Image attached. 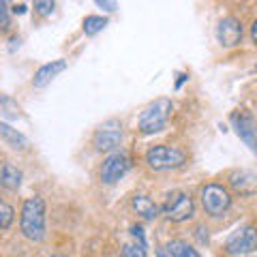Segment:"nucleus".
Masks as SVG:
<instances>
[{"instance_id":"30","label":"nucleus","mask_w":257,"mask_h":257,"mask_svg":"<svg viewBox=\"0 0 257 257\" xmlns=\"http://www.w3.org/2000/svg\"><path fill=\"white\" fill-rule=\"evenodd\" d=\"M255 71H257V64H255Z\"/></svg>"},{"instance_id":"8","label":"nucleus","mask_w":257,"mask_h":257,"mask_svg":"<svg viewBox=\"0 0 257 257\" xmlns=\"http://www.w3.org/2000/svg\"><path fill=\"white\" fill-rule=\"evenodd\" d=\"M133 161L126 152H114L111 157H107L103 161V167H101V180L105 184H116L120 178H124L126 172L131 170Z\"/></svg>"},{"instance_id":"13","label":"nucleus","mask_w":257,"mask_h":257,"mask_svg":"<svg viewBox=\"0 0 257 257\" xmlns=\"http://www.w3.org/2000/svg\"><path fill=\"white\" fill-rule=\"evenodd\" d=\"M22 170L13 163H0V187L7 191H18L22 187Z\"/></svg>"},{"instance_id":"29","label":"nucleus","mask_w":257,"mask_h":257,"mask_svg":"<svg viewBox=\"0 0 257 257\" xmlns=\"http://www.w3.org/2000/svg\"><path fill=\"white\" fill-rule=\"evenodd\" d=\"M52 257H67V255H62V253H56V255H52Z\"/></svg>"},{"instance_id":"9","label":"nucleus","mask_w":257,"mask_h":257,"mask_svg":"<svg viewBox=\"0 0 257 257\" xmlns=\"http://www.w3.org/2000/svg\"><path fill=\"white\" fill-rule=\"evenodd\" d=\"M231 122H234L238 138L242 140L253 152H257V124H255L253 116L244 109H238L231 114Z\"/></svg>"},{"instance_id":"15","label":"nucleus","mask_w":257,"mask_h":257,"mask_svg":"<svg viewBox=\"0 0 257 257\" xmlns=\"http://www.w3.org/2000/svg\"><path fill=\"white\" fill-rule=\"evenodd\" d=\"M131 204H133V210L138 212V214H142L144 219H150L152 221V219H157V216H159L161 208L155 202H152L148 195H135Z\"/></svg>"},{"instance_id":"11","label":"nucleus","mask_w":257,"mask_h":257,"mask_svg":"<svg viewBox=\"0 0 257 257\" xmlns=\"http://www.w3.org/2000/svg\"><path fill=\"white\" fill-rule=\"evenodd\" d=\"M229 187L240 197H251L257 193V174L246 172V170H236L229 174Z\"/></svg>"},{"instance_id":"10","label":"nucleus","mask_w":257,"mask_h":257,"mask_svg":"<svg viewBox=\"0 0 257 257\" xmlns=\"http://www.w3.org/2000/svg\"><path fill=\"white\" fill-rule=\"evenodd\" d=\"M216 39L223 47H236L242 41V24L236 18H225L216 26Z\"/></svg>"},{"instance_id":"20","label":"nucleus","mask_w":257,"mask_h":257,"mask_svg":"<svg viewBox=\"0 0 257 257\" xmlns=\"http://www.w3.org/2000/svg\"><path fill=\"white\" fill-rule=\"evenodd\" d=\"M35 3V9L39 15H43V18H47V15L54 13V7H56V0H32Z\"/></svg>"},{"instance_id":"19","label":"nucleus","mask_w":257,"mask_h":257,"mask_svg":"<svg viewBox=\"0 0 257 257\" xmlns=\"http://www.w3.org/2000/svg\"><path fill=\"white\" fill-rule=\"evenodd\" d=\"M11 26V11L9 0H0V32H7Z\"/></svg>"},{"instance_id":"12","label":"nucleus","mask_w":257,"mask_h":257,"mask_svg":"<svg viewBox=\"0 0 257 257\" xmlns=\"http://www.w3.org/2000/svg\"><path fill=\"white\" fill-rule=\"evenodd\" d=\"M64 69H67V62H64V60H52V62H47V64H43V67L35 73V77H32V84H35L37 88H45L56 75H60Z\"/></svg>"},{"instance_id":"14","label":"nucleus","mask_w":257,"mask_h":257,"mask_svg":"<svg viewBox=\"0 0 257 257\" xmlns=\"http://www.w3.org/2000/svg\"><path fill=\"white\" fill-rule=\"evenodd\" d=\"M0 140H3L7 146H11L15 150H26L28 148V138L24 133H20L18 128H13L11 124L0 122Z\"/></svg>"},{"instance_id":"4","label":"nucleus","mask_w":257,"mask_h":257,"mask_svg":"<svg viewBox=\"0 0 257 257\" xmlns=\"http://www.w3.org/2000/svg\"><path fill=\"white\" fill-rule=\"evenodd\" d=\"M163 214L167 216L170 221L174 223H182V221H189L193 214H195V204L193 199L182 191H174L167 195L165 204H163Z\"/></svg>"},{"instance_id":"23","label":"nucleus","mask_w":257,"mask_h":257,"mask_svg":"<svg viewBox=\"0 0 257 257\" xmlns=\"http://www.w3.org/2000/svg\"><path fill=\"white\" fill-rule=\"evenodd\" d=\"M131 236H133L135 240H138L140 246L146 248V236H144V229L140 227V225H133V227H131Z\"/></svg>"},{"instance_id":"6","label":"nucleus","mask_w":257,"mask_h":257,"mask_svg":"<svg viewBox=\"0 0 257 257\" xmlns=\"http://www.w3.org/2000/svg\"><path fill=\"white\" fill-rule=\"evenodd\" d=\"M225 251L229 255H248L257 251V227L255 225H244L238 231H234L227 242H225Z\"/></svg>"},{"instance_id":"16","label":"nucleus","mask_w":257,"mask_h":257,"mask_svg":"<svg viewBox=\"0 0 257 257\" xmlns=\"http://www.w3.org/2000/svg\"><path fill=\"white\" fill-rule=\"evenodd\" d=\"M165 248H167V255L170 257H202L189 242H184V240H170Z\"/></svg>"},{"instance_id":"3","label":"nucleus","mask_w":257,"mask_h":257,"mask_svg":"<svg viewBox=\"0 0 257 257\" xmlns=\"http://www.w3.org/2000/svg\"><path fill=\"white\" fill-rule=\"evenodd\" d=\"M146 163L157 172H170V170H178L187 163V155L180 148L174 146H152L146 152Z\"/></svg>"},{"instance_id":"28","label":"nucleus","mask_w":257,"mask_h":257,"mask_svg":"<svg viewBox=\"0 0 257 257\" xmlns=\"http://www.w3.org/2000/svg\"><path fill=\"white\" fill-rule=\"evenodd\" d=\"M159 257H167V255H165V251H163V248H161V251H159Z\"/></svg>"},{"instance_id":"27","label":"nucleus","mask_w":257,"mask_h":257,"mask_svg":"<svg viewBox=\"0 0 257 257\" xmlns=\"http://www.w3.org/2000/svg\"><path fill=\"white\" fill-rule=\"evenodd\" d=\"M24 11H26V7H24V5H20V7H15V9H13V13H24Z\"/></svg>"},{"instance_id":"21","label":"nucleus","mask_w":257,"mask_h":257,"mask_svg":"<svg viewBox=\"0 0 257 257\" xmlns=\"http://www.w3.org/2000/svg\"><path fill=\"white\" fill-rule=\"evenodd\" d=\"M122 257H146V248L140 246V244H124Z\"/></svg>"},{"instance_id":"25","label":"nucleus","mask_w":257,"mask_h":257,"mask_svg":"<svg viewBox=\"0 0 257 257\" xmlns=\"http://www.w3.org/2000/svg\"><path fill=\"white\" fill-rule=\"evenodd\" d=\"M251 37H253V41H255V45H257V20H255L253 28H251Z\"/></svg>"},{"instance_id":"22","label":"nucleus","mask_w":257,"mask_h":257,"mask_svg":"<svg viewBox=\"0 0 257 257\" xmlns=\"http://www.w3.org/2000/svg\"><path fill=\"white\" fill-rule=\"evenodd\" d=\"M96 7H101L103 11H107V13H114L118 9V0H94Z\"/></svg>"},{"instance_id":"24","label":"nucleus","mask_w":257,"mask_h":257,"mask_svg":"<svg viewBox=\"0 0 257 257\" xmlns=\"http://www.w3.org/2000/svg\"><path fill=\"white\" fill-rule=\"evenodd\" d=\"M0 103H5V105L7 107H9V111H7V114H9V116H20V107L18 105H13V101L9 99V96H0Z\"/></svg>"},{"instance_id":"1","label":"nucleus","mask_w":257,"mask_h":257,"mask_svg":"<svg viewBox=\"0 0 257 257\" xmlns=\"http://www.w3.org/2000/svg\"><path fill=\"white\" fill-rule=\"evenodd\" d=\"M20 229L32 242H41L45 238V202L43 197H28L22 206Z\"/></svg>"},{"instance_id":"18","label":"nucleus","mask_w":257,"mask_h":257,"mask_svg":"<svg viewBox=\"0 0 257 257\" xmlns=\"http://www.w3.org/2000/svg\"><path fill=\"white\" fill-rule=\"evenodd\" d=\"M15 221V210L11 204H7L5 199H0V229H9Z\"/></svg>"},{"instance_id":"26","label":"nucleus","mask_w":257,"mask_h":257,"mask_svg":"<svg viewBox=\"0 0 257 257\" xmlns=\"http://www.w3.org/2000/svg\"><path fill=\"white\" fill-rule=\"evenodd\" d=\"M184 79H187V75H184V73H180V75H178V82H176V88H180Z\"/></svg>"},{"instance_id":"5","label":"nucleus","mask_w":257,"mask_h":257,"mask_svg":"<svg viewBox=\"0 0 257 257\" xmlns=\"http://www.w3.org/2000/svg\"><path fill=\"white\" fill-rule=\"evenodd\" d=\"M202 206L210 216H221L229 210L231 195L221 184H206L202 189Z\"/></svg>"},{"instance_id":"7","label":"nucleus","mask_w":257,"mask_h":257,"mask_svg":"<svg viewBox=\"0 0 257 257\" xmlns=\"http://www.w3.org/2000/svg\"><path fill=\"white\" fill-rule=\"evenodd\" d=\"M122 142V124L118 120H107L103 122L99 128H96L92 144L99 152H109V150H116Z\"/></svg>"},{"instance_id":"2","label":"nucleus","mask_w":257,"mask_h":257,"mask_svg":"<svg viewBox=\"0 0 257 257\" xmlns=\"http://www.w3.org/2000/svg\"><path fill=\"white\" fill-rule=\"evenodd\" d=\"M172 109H174V103L170 99H157L155 103H150L140 114V131L144 135L163 131L167 120L172 116Z\"/></svg>"},{"instance_id":"17","label":"nucleus","mask_w":257,"mask_h":257,"mask_svg":"<svg viewBox=\"0 0 257 257\" xmlns=\"http://www.w3.org/2000/svg\"><path fill=\"white\" fill-rule=\"evenodd\" d=\"M107 26V18L105 15H88L84 20V35L94 37Z\"/></svg>"}]
</instances>
